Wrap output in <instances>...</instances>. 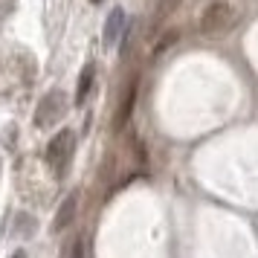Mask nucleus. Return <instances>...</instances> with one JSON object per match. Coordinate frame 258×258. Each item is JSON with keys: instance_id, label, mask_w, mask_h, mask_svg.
Segmentation results:
<instances>
[{"instance_id": "nucleus-5", "label": "nucleus", "mask_w": 258, "mask_h": 258, "mask_svg": "<svg viewBox=\"0 0 258 258\" xmlns=\"http://www.w3.org/2000/svg\"><path fill=\"white\" fill-rule=\"evenodd\" d=\"M76 206H79V195L73 191V195H67V200L58 206V215H55V221H52V232H61V229L76 218Z\"/></svg>"}, {"instance_id": "nucleus-4", "label": "nucleus", "mask_w": 258, "mask_h": 258, "mask_svg": "<svg viewBox=\"0 0 258 258\" xmlns=\"http://www.w3.org/2000/svg\"><path fill=\"white\" fill-rule=\"evenodd\" d=\"M125 29H128V18H125V12H122V9H113V12L107 15L105 29H102V38H105L107 47H116L119 41H122V35H125Z\"/></svg>"}, {"instance_id": "nucleus-3", "label": "nucleus", "mask_w": 258, "mask_h": 258, "mask_svg": "<svg viewBox=\"0 0 258 258\" xmlns=\"http://www.w3.org/2000/svg\"><path fill=\"white\" fill-rule=\"evenodd\" d=\"M235 24V9L229 3H212L200 15V32L203 35H221Z\"/></svg>"}, {"instance_id": "nucleus-7", "label": "nucleus", "mask_w": 258, "mask_h": 258, "mask_svg": "<svg viewBox=\"0 0 258 258\" xmlns=\"http://www.w3.org/2000/svg\"><path fill=\"white\" fill-rule=\"evenodd\" d=\"M180 3H183V0H157V9H154V21H160V24H163V21H165V18H168L171 12H174Z\"/></svg>"}, {"instance_id": "nucleus-1", "label": "nucleus", "mask_w": 258, "mask_h": 258, "mask_svg": "<svg viewBox=\"0 0 258 258\" xmlns=\"http://www.w3.org/2000/svg\"><path fill=\"white\" fill-rule=\"evenodd\" d=\"M73 151H76V134L70 128L67 131H58L47 145V165L52 168L55 177H64L67 168H70V160H73Z\"/></svg>"}, {"instance_id": "nucleus-10", "label": "nucleus", "mask_w": 258, "mask_h": 258, "mask_svg": "<svg viewBox=\"0 0 258 258\" xmlns=\"http://www.w3.org/2000/svg\"><path fill=\"white\" fill-rule=\"evenodd\" d=\"M12 258H26V252L24 249H18V252H12Z\"/></svg>"}, {"instance_id": "nucleus-8", "label": "nucleus", "mask_w": 258, "mask_h": 258, "mask_svg": "<svg viewBox=\"0 0 258 258\" xmlns=\"http://www.w3.org/2000/svg\"><path fill=\"white\" fill-rule=\"evenodd\" d=\"M134 96H137V87H131L128 90V99H125V105H122V113H119V125H125L131 116V107H134Z\"/></svg>"}, {"instance_id": "nucleus-9", "label": "nucleus", "mask_w": 258, "mask_h": 258, "mask_svg": "<svg viewBox=\"0 0 258 258\" xmlns=\"http://www.w3.org/2000/svg\"><path fill=\"white\" fill-rule=\"evenodd\" d=\"M70 258H84V241L82 238H76V244L70 249Z\"/></svg>"}, {"instance_id": "nucleus-6", "label": "nucleus", "mask_w": 258, "mask_h": 258, "mask_svg": "<svg viewBox=\"0 0 258 258\" xmlns=\"http://www.w3.org/2000/svg\"><path fill=\"white\" fill-rule=\"evenodd\" d=\"M93 82H96V67L87 64V67L82 70V76H79V84H76V105H84V102H87Z\"/></svg>"}, {"instance_id": "nucleus-2", "label": "nucleus", "mask_w": 258, "mask_h": 258, "mask_svg": "<svg viewBox=\"0 0 258 258\" xmlns=\"http://www.w3.org/2000/svg\"><path fill=\"white\" fill-rule=\"evenodd\" d=\"M64 110H67V96H64V90L55 87V90H49V93L38 102V107H35V125H38V128H52V125L64 116Z\"/></svg>"}, {"instance_id": "nucleus-11", "label": "nucleus", "mask_w": 258, "mask_h": 258, "mask_svg": "<svg viewBox=\"0 0 258 258\" xmlns=\"http://www.w3.org/2000/svg\"><path fill=\"white\" fill-rule=\"evenodd\" d=\"M90 3H99V0H90Z\"/></svg>"}]
</instances>
